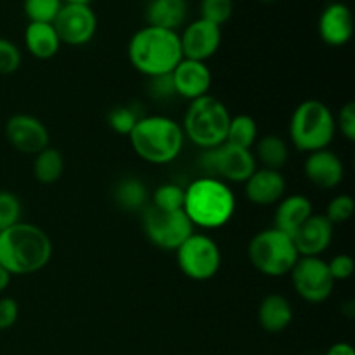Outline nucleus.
I'll return each instance as SVG.
<instances>
[{
  "label": "nucleus",
  "mask_w": 355,
  "mask_h": 355,
  "mask_svg": "<svg viewBox=\"0 0 355 355\" xmlns=\"http://www.w3.org/2000/svg\"><path fill=\"white\" fill-rule=\"evenodd\" d=\"M319 37L329 47H343L354 35V17L342 2H331L324 7L318 23Z\"/></svg>",
  "instance_id": "a211bd4d"
},
{
  "label": "nucleus",
  "mask_w": 355,
  "mask_h": 355,
  "mask_svg": "<svg viewBox=\"0 0 355 355\" xmlns=\"http://www.w3.org/2000/svg\"><path fill=\"white\" fill-rule=\"evenodd\" d=\"M328 269L335 283H338V281H347L352 277L355 270V262L352 257L347 255V253H340V255H335L329 260Z\"/></svg>",
  "instance_id": "f704fd0d"
},
{
  "label": "nucleus",
  "mask_w": 355,
  "mask_h": 355,
  "mask_svg": "<svg viewBox=\"0 0 355 355\" xmlns=\"http://www.w3.org/2000/svg\"><path fill=\"white\" fill-rule=\"evenodd\" d=\"M127 55L132 68L149 80L170 75L184 59L179 33L149 24L132 35Z\"/></svg>",
  "instance_id": "7ed1b4c3"
},
{
  "label": "nucleus",
  "mask_w": 355,
  "mask_h": 355,
  "mask_svg": "<svg viewBox=\"0 0 355 355\" xmlns=\"http://www.w3.org/2000/svg\"><path fill=\"white\" fill-rule=\"evenodd\" d=\"M257 141H259V125H257L255 118L250 116V114H236V116H231L227 141L225 142L239 146V148L253 149Z\"/></svg>",
  "instance_id": "bb28decb"
},
{
  "label": "nucleus",
  "mask_w": 355,
  "mask_h": 355,
  "mask_svg": "<svg viewBox=\"0 0 355 355\" xmlns=\"http://www.w3.org/2000/svg\"><path fill=\"white\" fill-rule=\"evenodd\" d=\"M200 166L205 177H215L231 186L245 184L259 165L252 149L224 142L214 149H203L200 155Z\"/></svg>",
  "instance_id": "6e6552de"
},
{
  "label": "nucleus",
  "mask_w": 355,
  "mask_h": 355,
  "mask_svg": "<svg viewBox=\"0 0 355 355\" xmlns=\"http://www.w3.org/2000/svg\"><path fill=\"white\" fill-rule=\"evenodd\" d=\"M179 38L184 59L207 62L220 49L222 28L200 17L187 24Z\"/></svg>",
  "instance_id": "4468645a"
},
{
  "label": "nucleus",
  "mask_w": 355,
  "mask_h": 355,
  "mask_svg": "<svg viewBox=\"0 0 355 355\" xmlns=\"http://www.w3.org/2000/svg\"><path fill=\"white\" fill-rule=\"evenodd\" d=\"M64 173V156L59 149L45 148L33 159V175L40 184L51 186L55 184Z\"/></svg>",
  "instance_id": "a878e982"
},
{
  "label": "nucleus",
  "mask_w": 355,
  "mask_h": 355,
  "mask_svg": "<svg viewBox=\"0 0 355 355\" xmlns=\"http://www.w3.org/2000/svg\"><path fill=\"white\" fill-rule=\"evenodd\" d=\"M64 3H83V6H90L92 0H62Z\"/></svg>",
  "instance_id": "a19ab883"
},
{
  "label": "nucleus",
  "mask_w": 355,
  "mask_h": 355,
  "mask_svg": "<svg viewBox=\"0 0 355 355\" xmlns=\"http://www.w3.org/2000/svg\"><path fill=\"white\" fill-rule=\"evenodd\" d=\"M245 194L250 203L257 207H272L286 194V179L277 170L257 166L255 172L245 182Z\"/></svg>",
  "instance_id": "6ab92c4d"
},
{
  "label": "nucleus",
  "mask_w": 355,
  "mask_h": 355,
  "mask_svg": "<svg viewBox=\"0 0 355 355\" xmlns=\"http://www.w3.org/2000/svg\"><path fill=\"white\" fill-rule=\"evenodd\" d=\"M61 45L54 24L28 23L24 30V47L35 59H40V61L52 59L59 52Z\"/></svg>",
  "instance_id": "5701e85b"
},
{
  "label": "nucleus",
  "mask_w": 355,
  "mask_h": 355,
  "mask_svg": "<svg viewBox=\"0 0 355 355\" xmlns=\"http://www.w3.org/2000/svg\"><path fill=\"white\" fill-rule=\"evenodd\" d=\"M170 75H172L177 97L187 99L189 103L210 92L211 71L207 62L182 59Z\"/></svg>",
  "instance_id": "dca6fc26"
},
{
  "label": "nucleus",
  "mask_w": 355,
  "mask_h": 355,
  "mask_svg": "<svg viewBox=\"0 0 355 355\" xmlns=\"http://www.w3.org/2000/svg\"><path fill=\"white\" fill-rule=\"evenodd\" d=\"M62 3V0H24V16L28 23H54Z\"/></svg>",
  "instance_id": "c85d7f7f"
},
{
  "label": "nucleus",
  "mask_w": 355,
  "mask_h": 355,
  "mask_svg": "<svg viewBox=\"0 0 355 355\" xmlns=\"http://www.w3.org/2000/svg\"><path fill=\"white\" fill-rule=\"evenodd\" d=\"M257 319L263 331L270 335H277L290 328L293 321V307L291 302L284 295L270 293L260 302L259 311H257Z\"/></svg>",
  "instance_id": "aec40b11"
},
{
  "label": "nucleus",
  "mask_w": 355,
  "mask_h": 355,
  "mask_svg": "<svg viewBox=\"0 0 355 355\" xmlns=\"http://www.w3.org/2000/svg\"><path fill=\"white\" fill-rule=\"evenodd\" d=\"M6 137L16 151L23 155H38L49 148L51 134L42 120L26 113H17L7 120Z\"/></svg>",
  "instance_id": "ddd939ff"
},
{
  "label": "nucleus",
  "mask_w": 355,
  "mask_h": 355,
  "mask_svg": "<svg viewBox=\"0 0 355 355\" xmlns=\"http://www.w3.org/2000/svg\"><path fill=\"white\" fill-rule=\"evenodd\" d=\"M135 155L151 165H168L175 162L184 149L182 127L165 114L141 116L128 134Z\"/></svg>",
  "instance_id": "20e7f679"
},
{
  "label": "nucleus",
  "mask_w": 355,
  "mask_h": 355,
  "mask_svg": "<svg viewBox=\"0 0 355 355\" xmlns=\"http://www.w3.org/2000/svg\"><path fill=\"white\" fill-rule=\"evenodd\" d=\"M234 12V2L232 0H201L200 2V17L201 19L214 23L222 28L227 23Z\"/></svg>",
  "instance_id": "c756f323"
},
{
  "label": "nucleus",
  "mask_w": 355,
  "mask_h": 355,
  "mask_svg": "<svg viewBox=\"0 0 355 355\" xmlns=\"http://www.w3.org/2000/svg\"><path fill=\"white\" fill-rule=\"evenodd\" d=\"M54 28L61 44L69 47H82L92 42L97 31V16L90 6L83 3H62L54 19Z\"/></svg>",
  "instance_id": "f8f14e48"
},
{
  "label": "nucleus",
  "mask_w": 355,
  "mask_h": 355,
  "mask_svg": "<svg viewBox=\"0 0 355 355\" xmlns=\"http://www.w3.org/2000/svg\"><path fill=\"white\" fill-rule=\"evenodd\" d=\"M336 135L335 114L322 101L307 99L295 107L290 118V141L300 153L328 149Z\"/></svg>",
  "instance_id": "423d86ee"
},
{
  "label": "nucleus",
  "mask_w": 355,
  "mask_h": 355,
  "mask_svg": "<svg viewBox=\"0 0 355 355\" xmlns=\"http://www.w3.org/2000/svg\"><path fill=\"white\" fill-rule=\"evenodd\" d=\"M304 173L309 182L314 184L319 189H336L345 177V165H343V159L328 148L309 153Z\"/></svg>",
  "instance_id": "f3484780"
},
{
  "label": "nucleus",
  "mask_w": 355,
  "mask_h": 355,
  "mask_svg": "<svg viewBox=\"0 0 355 355\" xmlns=\"http://www.w3.org/2000/svg\"><path fill=\"white\" fill-rule=\"evenodd\" d=\"M114 203L118 208L123 211H142L149 205V193L148 186L142 182L137 177H127L121 179L120 182L114 186L113 191Z\"/></svg>",
  "instance_id": "393cba45"
},
{
  "label": "nucleus",
  "mask_w": 355,
  "mask_h": 355,
  "mask_svg": "<svg viewBox=\"0 0 355 355\" xmlns=\"http://www.w3.org/2000/svg\"><path fill=\"white\" fill-rule=\"evenodd\" d=\"M19 318V305L14 298H0V331H7L16 324Z\"/></svg>",
  "instance_id": "e433bc0d"
},
{
  "label": "nucleus",
  "mask_w": 355,
  "mask_h": 355,
  "mask_svg": "<svg viewBox=\"0 0 355 355\" xmlns=\"http://www.w3.org/2000/svg\"><path fill=\"white\" fill-rule=\"evenodd\" d=\"M236 207L234 191L220 179L200 177L186 187L182 210L194 227L203 231L222 229L232 220Z\"/></svg>",
  "instance_id": "f03ea898"
},
{
  "label": "nucleus",
  "mask_w": 355,
  "mask_h": 355,
  "mask_svg": "<svg viewBox=\"0 0 355 355\" xmlns=\"http://www.w3.org/2000/svg\"><path fill=\"white\" fill-rule=\"evenodd\" d=\"M291 284L298 297L307 304H322L335 290L328 262L321 257H300L290 272Z\"/></svg>",
  "instance_id": "9b49d317"
},
{
  "label": "nucleus",
  "mask_w": 355,
  "mask_h": 355,
  "mask_svg": "<svg viewBox=\"0 0 355 355\" xmlns=\"http://www.w3.org/2000/svg\"><path fill=\"white\" fill-rule=\"evenodd\" d=\"M314 214L312 201L304 194H290L277 203L274 227L293 236L302 224Z\"/></svg>",
  "instance_id": "412c9836"
},
{
  "label": "nucleus",
  "mask_w": 355,
  "mask_h": 355,
  "mask_svg": "<svg viewBox=\"0 0 355 355\" xmlns=\"http://www.w3.org/2000/svg\"><path fill=\"white\" fill-rule=\"evenodd\" d=\"M149 92L158 101H166L172 99V97H177L175 87H173L172 82V75H163L158 76V78L149 80Z\"/></svg>",
  "instance_id": "4c0bfd02"
},
{
  "label": "nucleus",
  "mask_w": 355,
  "mask_h": 355,
  "mask_svg": "<svg viewBox=\"0 0 355 355\" xmlns=\"http://www.w3.org/2000/svg\"><path fill=\"white\" fill-rule=\"evenodd\" d=\"M252 151L257 159V165L260 163L262 168L277 170V172H281L290 159V146L283 137L276 134L260 137Z\"/></svg>",
  "instance_id": "b1692460"
},
{
  "label": "nucleus",
  "mask_w": 355,
  "mask_h": 355,
  "mask_svg": "<svg viewBox=\"0 0 355 355\" xmlns=\"http://www.w3.org/2000/svg\"><path fill=\"white\" fill-rule=\"evenodd\" d=\"M355 210V201L350 194H336L326 207L324 217L331 222L333 225L345 224L350 220Z\"/></svg>",
  "instance_id": "473e14b6"
},
{
  "label": "nucleus",
  "mask_w": 355,
  "mask_h": 355,
  "mask_svg": "<svg viewBox=\"0 0 355 355\" xmlns=\"http://www.w3.org/2000/svg\"><path fill=\"white\" fill-rule=\"evenodd\" d=\"M333 236L335 225L324 214H312L291 238L300 257H321L331 245Z\"/></svg>",
  "instance_id": "2eb2a0df"
},
{
  "label": "nucleus",
  "mask_w": 355,
  "mask_h": 355,
  "mask_svg": "<svg viewBox=\"0 0 355 355\" xmlns=\"http://www.w3.org/2000/svg\"><path fill=\"white\" fill-rule=\"evenodd\" d=\"M177 266L180 272L191 281L214 279L222 267V252L218 243L203 232H193L175 250Z\"/></svg>",
  "instance_id": "1a4fd4ad"
},
{
  "label": "nucleus",
  "mask_w": 355,
  "mask_h": 355,
  "mask_svg": "<svg viewBox=\"0 0 355 355\" xmlns=\"http://www.w3.org/2000/svg\"><path fill=\"white\" fill-rule=\"evenodd\" d=\"M326 355H355V350L350 343L338 342V343H333V345L329 347Z\"/></svg>",
  "instance_id": "58836bf2"
},
{
  "label": "nucleus",
  "mask_w": 355,
  "mask_h": 355,
  "mask_svg": "<svg viewBox=\"0 0 355 355\" xmlns=\"http://www.w3.org/2000/svg\"><path fill=\"white\" fill-rule=\"evenodd\" d=\"M231 123V111L218 97L207 96L191 101L184 120L180 123L184 137L189 139L196 148L214 149L227 141Z\"/></svg>",
  "instance_id": "39448f33"
},
{
  "label": "nucleus",
  "mask_w": 355,
  "mask_h": 355,
  "mask_svg": "<svg viewBox=\"0 0 355 355\" xmlns=\"http://www.w3.org/2000/svg\"><path fill=\"white\" fill-rule=\"evenodd\" d=\"M139 118H141V114L132 106H116L107 113V125H110L113 132L128 137V134L135 127Z\"/></svg>",
  "instance_id": "7c9ffc66"
},
{
  "label": "nucleus",
  "mask_w": 355,
  "mask_h": 355,
  "mask_svg": "<svg viewBox=\"0 0 355 355\" xmlns=\"http://www.w3.org/2000/svg\"><path fill=\"white\" fill-rule=\"evenodd\" d=\"M142 214V231L151 245L165 252H175L194 232V225L184 210L162 211L148 205Z\"/></svg>",
  "instance_id": "9d476101"
},
{
  "label": "nucleus",
  "mask_w": 355,
  "mask_h": 355,
  "mask_svg": "<svg viewBox=\"0 0 355 355\" xmlns=\"http://www.w3.org/2000/svg\"><path fill=\"white\" fill-rule=\"evenodd\" d=\"M260 2H267V3H270V2H277V0H260Z\"/></svg>",
  "instance_id": "79ce46f5"
},
{
  "label": "nucleus",
  "mask_w": 355,
  "mask_h": 355,
  "mask_svg": "<svg viewBox=\"0 0 355 355\" xmlns=\"http://www.w3.org/2000/svg\"><path fill=\"white\" fill-rule=\"evenodd\" d=\"M10 279H12V274H10L9 270L6 269V267L0 266V293H2V291H6L7 288H9Z\"/></svg>",
  "instance_id": "ea45409f"
},
{
  "label": "nucleus",
  "mask_w": 355,
  "mask_h": 355,
  "mask_svg": "<svg viewBox=\"0 0 355 355\" xmlns=\"http://www.w3.org/2000/svg\"><path fill=\"white\" fill-rule=\"evenodd\" d=\"M23 55L12 40L0 37V75H12L21 68Z\"/></svg>",
  "instance_id": "72a5a7b5"
},
{
  "label": "nucleus",
  "mask_w": 355,
  "mask_h": 355,
  "mask_svg": "<svg viewBox=\"0 0 355 355\" xmlns=\"http://www.w3.org/2000/svg\"><path fill=\"white\" fill-rule=\"evenodd\" d=\"M52 250L47 232L35 224L21 220L0 231V266L12 276L40 272L51 262Z\"/></svg>",
  "instance_id": "f257e3e1"
},
{
  "label": "nucleus",
  "mask_w": 355,
  "mask_h": 355,
  "mask_svg": "<svg viewBox=\"0 0 355 355\" xmlns=\"http://www.w3.org/2000/svg\"><path fill=\"white\" fill-rule=\"evenodd\" d=\"M336 130L342 132L343 137L349 142L355 141V104L347 103L345 106L340 110L338 116H335Z\"/></svg>",
  "instance_id": "c9c22d12"
},
{
  "label": "nucleus",
  "mask_w": 355,
  "mask_h": 355,
  "mask_svg": "<svg viewBox=\"0 0 355 355\" xmlns=\"http://www.w3.org/2000/svg\"><path fill=\"white\" fill-rule=\"evenodd\" d=\"M248 259L263 276L283 277L291 272L300 255L290 234L269 227L253 236L248 245Z\"/></svg>",
  "instance_id": "0eeeda50"
},
{
  "label": "nucleus",
  "mask_w": 355,
  "mask_h": 355,
  "mask_svg": "<svg viewBox=\"0 0 355 355\" xmlns=\"http://www.w3.org/2000/svg\"><path fill=\"white\" fill-rule=\"evenodd\" d=\"M21 215H23V207L19 198L10 191H0V231L21 222Z\"/></svg>",
  "instance_id": "2f4dec72"
},
{
  "label": "nucleus",
  "mask_w": 355,
  "mask_h": 355,
  "mask_svg": "<svg viewBox=\"0 0 355 355\" xmlns=\"http://www.w3.org/2000/svg\"><path fill=\"white\" fill-rule=\"evenodd\" d=\"M184 196H186V187L175 182H166L156 187L149 198V205L156 210L162 211H177L182 210Z\"/></svg>",
  "instance_id": "cd10ccee"
},
{
  "label": "nucleus",
  "mask_w": 355,
  "mask_h": 355,
  "mask_svg": "<svg viewBox=\"0 0 355 355\" xmlns=\"http://www.w3.org/2000/svg\"><path fill=\"white\" fill-rule=\"evenodd\" d=\"M189 14L187 0H149L146 7V21L149 26L177 31L184 26Z\"/></svg>",
  "instance_id": "4be33fe9"
}]
</instances>
